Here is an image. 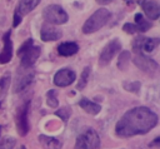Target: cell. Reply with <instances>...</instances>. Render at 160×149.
I'll return each instance as SVG.
<instances>
[{"instance_id":"cell-32","label":"cell","mask_w":160,"mask_h":149,"mask_svg":"<svg viewBox=\"0 0 160 149\" xmlns=\"http://www.w3.org/2000/svg\"><path fill=\"white\" fill-rule=\"evenodd\" d=\"M159 144H160V138H159V136H156V139L151 143V145H159Z\"/></svg>"},{"instance_id":"cell-6","label":"cell","mask_w":160,"mask_h":149,"mask_svg":"<svg viewBox=\"0 0 160 149\" xmlns=\"http://www.w3.org/2000/svg\"><path fill=\"white\" fill-rule=\"evenodd\" d=\"M121 49V43L119 39H112L110 40L101 50L100 55H99V65L100 66H106L111 60L112 58L120 51Z\"/></svg>"},{"instance_id":"cell-25","label":"cell","mask_w":160,"mask_h":149,"mask_svg":"<svg viewBox=\"0 0 160 149\" xmlns=\"http://www.w3.org/2000/svg\"><path fill=\"white\" fill-rule=\"evenodd\" d=\"M122 86H124V89L128 90V91L139 93L141 84H140V81H130V83H129V81H125V83L122 84Z\"/></svg>"},{"instance_id":"cell-5","label":"cell","mask_w":160,"mask_h":149,"mask_svg":"<svg viewBox=\"0 0 160 149\" xmlns=\"http://www.w3.org/2000/svg\"><path fill=\"white\" fill-rule=\"evenodd\" d=\"M29 109H30V100L25 101L22 105H20L18 108V111H16V118H15V121H16V129H18V133L24 136L28 134L29 129H30V125H29Z\"/></svg>"},{"instance_id":"cell-33","label":"cell","mask_w":160,"mask_h":149,"mask_svg":"<svg viewBox=\"0 0 160 149\" xmlns=\"http://www.w3.org/2000/svg\"><path fill=\"white\" fill-rule=\"evenodd\" d=\"M125 3H131V1H134V0H124Z\"/></svg>"},{"instance_id":"cell-30","label":"cell","mask_w":160,"mask_h":149,"mask_svg":"<svg viewBox=\"0 0 160 149\" xmlns=\"http://www.w3.org/2000/svg\"><path fill=\"white\" fill-rule=\"evenodd\" d=\"M21 20H22V16H20L18 13H15V11H14V21H12V26H14V28H16L18 25H20Z\"/></svg>"},{"instance_id":"cell-20","label":"cell","mask_w":160,"mask_h":149,"mask_svg":"<svg viewBox=\"0 0 160 149\" xmlns=\"http://www.w3.org/2000/svg\"><path fill=\"white\" fill-rule=\"evenodd\" d=\"M129 61H130V53L126 51V50L121 51L120 55H119V59H118V68L120 70H125L128 68Z\"/></svg>"},{"instance_id":"cell-18","label":"cell","mask_w":160,"mask_h":149,"mask_svg":"<svg viewBox=\"0 0 160 149\" xmlns=\"http://www.w3.org/2000/svg\"><path fill=\"white\" fill-rule=\"evenodd\" d=\"M135 23H136V24H135L136 28L139 29V33H145V31H148V30L152 26L151 21L148 20L146 18H144V15L140 14V13L135 14Z\"/></svg>"},{"instance_id":"cell-28","label":"cell","mask_w":160,"mask_h":149,"mask_svg":"<svg viewBox=\"0 0 160 149\" xmlns=\"http://www.w3.org/2000/svg\"><path fill=\"white\" fill-rule=\"evenodd\" d=\"M32 43H34V40L32 39H28L26 41H24L22 43V45L19 48V50H18V56H20V55H22L28 49H30L31 46H32Z\"/></svg>"},{"instance_id":"cell-27","label":"cell","mask_w":160,"mask_h":149,"mask_svg":"<svg viewBox=\"0 0 160 149\" xmlns=\"http://www.w3.org/2000/svg\"><path fill=\"white\" fill-rule=\"evenodd\" d=\"M10 73H5L2 75V78L0 79V90L1 93H5L8 90V88L10 86Z\"/></svg>"},{"instance_id":"cell-12","label":"cell","mask_w":160,"mask_h":149,"mask_svg":"<svg viewBox=\"0 0 160 149\" xmlns=\"http://www.w3.org/2000/svg\"><path fill=\"white\" fill-rule=\"evenodd\" d=\"M141 6H142V10H144V13L146 14L148 18H150L151 20L159 19L160 8H159V5L154 0H144Z\"/></svg>"},{"instance_id":"cell-2","label":"cell","mask_w":160,"mask_h":149,"mask_svg":"<svg viewBox=\"0 0 160 149\" xmlns=\"http://www.w3.org/2000/svg\"><path fill=\"white\" fill-rule=\"evenodd\" d=\"M111 14L108 9L101 8L98 9L82 25V33L84 34H92L98 30H100L110 19Z\"/></svg>"},{"instance_id":"cell-4","label":"cell","mask_w":160,"mask_h":149,"mask_svg":"<svg viewBox=\"0 0 160 149\" xmlns=\"http://www.w3.org/2000/svg\"><path fill=\"white\" fill-rule=\"evenodd\" d=\"M99 146L100 138L98 133L91 128H88L76 138L75 149H99Z\"/></svg>"},{"instance_id":"cell-16","label":"cell","mask_w":160,"mask_h":149,"mask_svg":"<svg viewBox=\"0 0 160 149\" xmlns=\"http://www.w3.org/2000/svg\"><path fill=\"white\" fill-rule=\"evenodd\" d=\"M39 141L45 149H61L62 143L58 140L56 138L52 136H46V135H39Z\"/></svg>"},{"instance_id":"cell-22","label":"cell","mask_w":160,"mask_h":149,"mask_svg":"<svg viewBox=\"0 0 160 149\" xmlns=\"http://www.w3.org/2000/svg\"><path fill=\"white\" fill-rule=\"evenodd\" d=\"M46 103L50 108H58L59 106V100L56 98V91L54 89H51L46 93Z\"/></svg>"},{"instance_id":"cell-7","label":"cell","mask_w":160,"mask_h":149,"mask_svg":"<svg viewBox=\"0 0 160 149\" xmlns=\"http://www.w3.org/2000/svg\"><path fill=\"white\" fill-rule=\"evenodd\" d=\"M76 79V74L75 71L70 70V69H60L59 71H56L55 76H54V84L56 86H69L70 84H72Z\"/></svg>"},{"instance_id":"cell-21","label":"cell","mask_w":160,"mask_h":149,"mask_svg":"<svg viewBox=\"0 0 160 149\" xmlns=\"http://www.w3.org/2000/svg\"><path fill=\"white\" fill-rule=\"evenodd\" d=\"M89 78H90V68H89V66H85L84 70H82V73H81V75H80L78 86H76L78 90H82V89L86 86V84H88V81H89Z\"/></svg>"},{"instance_id":"cell-8","label":"cell","mask_w":160,"mask_h":149,"mask_svg":"<svg viewBox=\"0 0 160 149\" xmlns=\"http://www.w3.org/2000/svg\"><path fill=\"white\" fill-rule=\"evenodd\" d=\"M61 35H62V31L49 23H44L40 29V38L42 41H55V40H59Z\"/></svg>"},{"instance_id":"cell-29","label":"cell","mask_w":160,"mask_h":149,"mask_svg":"<svg viewBox=\"0 0 160 149\" xmlns=\"http://www.w3.org/2000/svg\"><path fill=\"white\" fill-rule=\"evenodd\" d=\"M122 30L126 33V34H136L139 33V29L136 28L135 24H131V23H126L122 25Z\"/></svg>"},{"instance_id":"cell-19","label":"cell","mask_w":160,"mask_h":149,"mask_svg":"<svg viewBox=\"0 0 160 149\" xmlns=\"http://www.w3.org/2000/svg\"><path fill=\"white\" fill-rule=\"evenodd\" d=\"M160 40L158 38H146L144 39V43H142V51L144 53H151L154 51V49L159 45Z\"/></svg>"},{"instance_id":"cell-13","label":"cell","mask_w":160,"mask_h":149,"mask_svg":"<svg viewBox=\"0 0 160 149\" xmlns=\"http://www.w3.org/2000/svg\"><path fill=\"white\" fill-rule=\"evenodd\" d=\"M41 0H20L18 3V6L15 9V13H18L20 16H24L26 14H29L30 11H32Z\"/></svg>"},{"instance_id":"cell-3","label":"cell","mask_w":160,"mask_h":149,"mask_svg":"<svg viewBox=\"0 0 160 149\" xmlns=\"http://www.w3.org/2000/svg\"><path fill=\"white\" fill-rule=\"evenodd\" d=\"M42 18L46 20V23L51 24V25H61L65 24L69 19L68 13L56 4H51L48 5L44 10H42Z\"/></svg>"},{"instance_id":"cell-24","label":"cell","mask_w":160,"mask_h":149,"mask_svg":"<svg viewBox=\"0 0 160 149\" xmlns=\"http://www.w3.org/2000/svg\"><path fill=\"white\" fill-rule=\"evenodd\" d=\"M145 36H136L132 40V50L136 54H142V43H144Z\"/></svg>"},{"instance_id":"cell-23","label":"cell","mask_w":160,"mask_h":149,"mask_svg":"<svg viewBox=\"0 0 160 149\" xmlns=\"http://www.w3.org/2000/svg\"><path fill=\"white\" fill-rule=\"evenodd\" d=\"M16 144L15 138L12 136H4L0 140V149H12Z\"/></svg>"},{"instance_id":"cell-9","label":"cell","mask_w":160,"mask_h":149,"mask_svg":"<svg viewBox=\"0 0 160 149\" xmlns=\"http://www.w3.org/2000/svg\"><path fill=\"white\" fill-rule=\"evenodd\" d=\"M132 61L139 69H141L146 73H154L159 68V65L155 60H152V59H150L142 54H136V56L132 59Z\"/></svg>"},{"instance_id":"cell-10","label":"cell","mask_w":160,"mask_h":149,"mask_svg":"<svg viewBox=\"0 0 160 149\" xmlns=\"http://www.w3.org/2000/svg\"><path fill=\"white\" fill-rule=\"evenodd\" d=\"M41 49L40 46H31L30 49H28L22 55H20V63L22 68H30L35 64V61L38 60V58L40 56Z\"/></svg>"},{"instance_id":"cell-14","label":"cell","mask_w":160,"mask_h":149,"mask_svg":"<svg viewBox=\"0 0 160 149\" xmlns=\"http://www.w3.org/2000/svg\"><path fill=\"white\" fill-rule=\"evenodd\" d=\"M34 75H35L34 71H28L26 74L21 75V76L16 80V83H15L14 91H15V93H19V91L24 90L25 88H28V86L32 83V80H34Z\"/></svg>"},{"instance_id":"cell-26","label":"cell","mask_w":160,"mask_h":149,"mask_svg":"<svg viewBox=\"0 0 160 149\" xmlns=\"http://www.w3.org/2000/svg\"><path fill=\"white\" fill-rule=\"evenodd\" d=\"M55 115L59 116V118H61L64 121H68V119H69L70 115H71V109H70L69 106L60 108V109H58V110L55 111Z\"/></svg>"},{"instance_id":"cell-17","label":"cell","mask_w":160,"mask_h":149,"mask_svg":"<svg viewBox=\"0 0 160 149\" xmlns=\"http://www.w3.org/2000/svg\"><path fill=\"white\" fill-rule=\"evenodd\" d=\"M79 105H80V108H82L88 114H91V115H96V114H99L100 110H101V106H100L99 104H96V103H94V101H90V100L86 99V98L80 99Z\"/></svg>"},{"instance_id":"cell-1","label":"cell","mask_w":160,"mask_h":149,"mask_svg":"<svg viewBox=\"0 0 160 149\" xmlns=\"http://www.w3.org/2000/svg\"><path fill=\"white\" fill-rule=\"evenodd\" d=\"M158 124V115L146 106H136L128 110L116 123L115 133L118 136L129 138L146 134Z\"/></svg>"},{"instance_id":"cell-11","label":"cell","mask_w":160,"mask_h":149,"mask_svg":"<svg viewBox=\"0 0 160 149\" xmlns=\"http://www.w3.org/2000/svg\"><path fill=\"white\" fill-rule=\"evenodd\" d=\"M10 36H11V31L10 30H8L2 35L4 48H2V51L0 53V64H6L12 58V41H11Z\"/></svg>"},{"instance_id":"cell-34","label":"cell","mask_w":160,"mask_h":149,"mask_svg":"<svg viewBox=\"0 0 160 149\" xmlns=\"http://www.w3.org/2000/svg\"><path fill=\"white\" fill-rule=\"evenodd\" d=\"M20 149H25V146H21V148H20Z\"/></svg>"},{"instance_id":"cell-31","label":"cell","mask_w":160,"mask_h":149,"mask_svg":"<svg viewBox=\"0 0 160 149\" xmlns=\"http://www.w3.org/2000/svg\"><path fill=\"white\" fill-rule=\"evenodd\" d=\"M111 1H112V0H96V3L100 4V5H106V4L111 3Z\"/></svg>"},{"instance_id":"cell-15","label":"cell","mask_w":160,"mask_h":149,"mask_svg":"<svg viewBox=\"0 0 160 149\" xmlns=\"http://www.w3.org/2000/svg\"><path fill=\"white\" fill-rule=\"evenodd\" d=\"M79 50V46L76 43H72V41H65V43H61L59 46H58V53L61 55V56H70V55H74L76 54Z\"/></svg>"}]
</instances>
